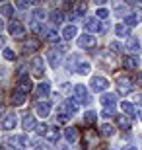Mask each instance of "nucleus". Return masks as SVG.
Returning a JSON list of instances; mask_svg holds the SVG:
<instances>
[{"mask_svg": "<svg viewBox=\"0 0 142 150\" xmlns=\"http://www.w3.org/2000/svg\"><path fill=\"white\" fill-rule=\"evenodd\" d=\"M74 94H76L74 100H76L78 103H84V105H90V103H92V98L88 96V88H86V86L78 84L76 88H74Z\"/></svg>", "mask_w": 142, "mask_h": 150, "instance_id": "1", "label": "nucleus"}, {"mask_svg": "<svg viewBox=\"0 0 142 150\" xmlns=\"http://www.w3.org/2000/svg\"><path fill=\"white\" fill-rule=\"evenodd\" d=\"M59 113H66L68 117L74 115V113H78V101L76 100H64L62 103H60V107H59Z\"/></svg>", "mask_w": 142, "mask_h": 150, "instance_id": "2", "label": "nucleus"}, {"mask_svg": "<svg viewBox=\"0 0 142 150\" xmlns=\"http://www.w3.org/2000/svg\"><path fill=\"white\" fill-rule=\"evenodd\" d=\"M8 31H10L12 37H23V33H25V25H23L20 20H12V22L8 23Z\"/></svg>", "mask_w": 142, "mask_h": 150, "instance_id": "3", "label": "nucleus"}, {"mask_svg": "<svg viewBox=\"0 0 142 150\" xmlns=\"http://www.w3.org/2000/svg\"><path fill=\"white\" fill-rule=\"evenodd\" d=\"M16 90L28 96L29 92L33 90V84H31V80H29V76H20V80L16 82Z\"/></svg>", "mask_w": 142, "mask_h": 150, "instance_id": "4", "label": "nucleus"}, {"mask_svg": "<svg viewBox=\"0 0 142 150\" xmlns=\"http://www.w3.org/2000/svg\"><path fill=\"white\" fill-rule=\"evenodd\" d=\"M31 74L35 78H43L45 76V62H43V59H33L31 61Z\"/></svg>", "mask_w": 142, "mask_h": 150, "instance_id": "5", "label": "nucleus"}, {"mask_svg": "<svg viewBox=\"0 0 142 150\" xmlns=\"http://www.w3.org/2000/svg\"><path fill=\"white\" fill-rule=\"evenodd\" d=\"M117 90H119L121 94H131L132 90V82L129 76H119L117 78Z\"/></svg>", "mask_w": 142, "mask_h": 150, "instance_id": "6", "label": "nucleus"}, {"mask_svg": "<svg viewBox=\"0 0 142 150\" xmlns=\"http://www.w3.org/2000/svg\"><path fill=\"white\" fill-rule=\"evenodd\" d=\"M78 47L80 49H92V47H95V37H93L92 33H84L78 37Z\"/></svg>", "mask_w": 142, "mask_h": 150, "instance_id": "7", "label": "nucleus"}, {"mask_svg": "<svg viewBox=\"0 0 142 150\" xmlns=\"http://www.w3.org/2000/svg\"><path fill=\"white\" fill-rule=\"evenodd\" d=\"M107 86H109L107 78H103V76H93L92 78V90L93 92H103V90H107Z\"/></svg>", "mask_w": 142, "mask_h": 150, "instance_id": "8", "label": "nucleus"}, {"mask_svg": "<svg viewBox=\"0 0 142 150\" xmlns=\"http://www.w3.org/2000/svg\"><path fill=\"white\" fill-rule=\"evenodd\" d=\"M51 94V86H49V82H41L35 88V98H39V100H45L47 96Z\"/></svg>", "mask_w": 142, "mask_h": 150, "instance_id": "9", "label": "nucleus"}, {"mask_svg": "<svg viewBox=\"0 0 142 150\" xmlns=\"http://www.w3.org/2000/svg\"><path fill=\"white\" fill-rule=\"evenodd\" d=\"M35 113H37L39 117H49V113H51V103L49 101H39L37 105H35Z\"/></svg>", "mask_w": 142, "mask_h": 150, "instance_id": "10", "label": "nucleus"}, {"mask_svg": "<svg viewBox=\"0 0 142 150\" xmlns=\"http://www.w3.org/2000/svg\"><path fill=\"white\" fill-rule=\"evenodd\" d=\"M84 25H86L88 31H103V25L99 23L97 18H88L86 22H84Z\"/></svg>", "mask_w": 142, "mask_h": 150, "instance_id": "11", "label": "nucleus"}, {"mask_svg": "<svg viewBox=\"0 0 142 150\" xmlns=\"http://www.w3.org/2000/svg\"><path fill=\"white\" fill-rule=\"evenodd\" d=\"M121 109H123V113H125V115L131 117V119H134V117L138 115L136 105H134V103H131V101H123V103H121Z\"/></svg>", "mask_w": 142, "mask_h": 150, "instance_id": "12", "label": "nucleus"}, {"mask_svg": "<svg viewBox=\"0 0 142 150\" xmlns=\"http://www.w3.org/2000/svg\"><path fill=\"white\" fill-rule=\"evenodd\" d=\"M16 123H18L16 113H8V115H4V119H2V129L10 131V129H14V127H16Z\"/></svg>", "mask_w": 142, "mask_h": 150, "instance_id": "13", "label": "nucleus"}, {"mask_svg": "<svg viewBox=\"0 0 142 150\" xmlns=\"http://www.w3.org/2000/svg\"><path fill=\"white\" fill-rule=\"evenodd\" d=\"M22 127L25 129V131H35V129H37V121H35V117H33V115H25L22 119Z\"/></svg>", "mask_w": 142, "mask_h": 150, "instance_id": "14", "label": "nucleus"}, {"mask_svg": "<svg viewBox=\"0 0 142 150\" xmlns=\"http://www.w3.org/2000/svg\"><path fill=\"white\" fill-rule=\"evenodd\" d=\"M43 35H45V39L47 41H51V43H57L59 41V31H57L55 28H43Z\"/></svg>", "mask_w": 142, "mask_h": 150, "instance_id": "15", "label": "nucleus"}, {"mask_svg": "<svg viewBox=\"0 0 142 150\" xmlns=\"http://www.w3.org/2000/svg\"><path fill=\"white\" fill-rule=\"evenodd\" d=\"M45 139L51 140V142H57V140L60 139V129H59V127H55V125H51L49 131H47V134H45Z\"/></svg>", "mask_w": 142, "mask_h": 150, "instance_id": "16", "label": "nucleus"}, {"mask_svg": "<svg viewBox=\"0 0 142 150\" xmlns=\"http://www.w3.org/2000/svg\"><path fill=\"white\" fill-rule=\"evenodd\" d=\"M123 67L126 70H136L138 68V57H125L123 59Z\"/></svg>", "mask_w": 142, "mask_h": 150, "instance_id": "17", "label": "nucleus"}, {"mask_svg": "<svg viewBox=\"0 0 142 150\" xmlns=\"http://www.w3.org/2000/svg\"><path fill=\"white\" fill-rule=\"evenodd\" d=\"M125 47H126V51H131V53H138V51H140V41H138L136 37H129Z\"/></svg>", "mask_w": 142, "mask_h": 150, "instance_id": "18", "label": "nucleus"}, {"mask_svg": "<svg viewBox=\"0 0 142 150\" xmlns=\"http://www.w3.org/2000/svg\"><path fill=\"white\" fill-rule=\"evenodd\" d=\"M49 20H51V23H53V25H60V23L64 22V12H60V10L51 12Z\"/></svg>", "mask_w": 142, "mask_h": 150, "instance_id": "19", "label": "nucleus"}, {"mask_svg": "<svg viewBox=\"0 0 142 150\" xmlns=\"http://www.w3.org/2000/svg\"><path fill=\"white\" fill-rule=\"evenodd\" d=\"M47 61L51 62V67H53V68H57V67H59V62L62 61V59H60L59 51H49V53H47Z\"/></svg>", "mask_w": 142, "mask_h": 150, "instance_id": "20", "label": "nucleus"}, {"mask_svg": "<svg viewBox=\"0 0 142 150\" xmlns=\"http://www.w3.org/2000/svg\"><path fill=\"white\" fill-rule=\"evenodd\" d=\"M39 45H41V41H39L37 37H31V39H28V41L23 43V51H25V53H28V51H37Z\"/></svg>", "mask_w": 142, "mask_h": 150, "instance_id": "21", "label": "nucleus"}, {"mask_svg": "<svg viewBox=\"0 0 142 150\" xmlns=\"http://www.w3.org/2000/svg\"><path fill=\"white\" fill-rule=\"evenodd\" d=\"M115 101H117V96L115 94H103L101 96V103L105 107H115Z\"/></svg>", "mask_w": 142, "mask_h": 150, "instance_id": "22", "label": "nucleus"}, {"mask_svg": "<svg viewBox=\"0 0 142 150\" xmlns=\"http://www.w3.org/2000/svg\"><path fill=\"white\" fill-rule=\"evenodd\" d=\"M64 139L68 140V142H76V140H78V129L68 127V129L64 131Z\"/></svg>", "mask_w": 142, "mask_h": 150, "instance_id": "23", "label": "nucleus"}, {"mask_svg": "<svg viewBox=\"0 0 142 150\" xmlns=\"http://www.w3.org/2000/svg\"><path fill=\"white\" fill-rule=\"evenodd\" d=\"M92 72V62H80L76 67V74H82V76H86V74Z\"/></svg>", "mask_w": 142, "mask_h": 150, "instance_id": "24", "label": "nucleus"}, {"mask_svg": "<svg viewBox=\"0 0 142 150\" xmlns=\"http://www.w3.org/2000/svg\"><path fill=\"white\" fill-rule=\"evenodd\" d=\"M76 31H78L76 25H72V23H70V25H66V28L62 29V37H64V39H74V37H76Z\"/></svg>", "mask_w": 142, "mask_h": 150, "instance_id": "25", "label": "nucleus"}, {"mask_svg": "<svg viewBox=\"0 0 142 150\" xmlns=\"http://www.w3.org/2000/svg\"><path fill=\"white\" fill-rule=\"evenodd\" d=\"M138 22H140V20H138L134 14H126V16L123 18V23H125L126 28H132V25H136Z\"/></svg>", "mask_w": 142, "mask_h": 150, "instance_id": "26", "label": "nucleus"}, {"mask_svg": "<svg viewBox=\"0 0 142 150\" xmlns=\"http://www.w3.org/2000/svg\"><path fill=\"white\" fill-rule=\"evenodd\" d=\"M115 33H117V37H129V28L125 23H117L115 25Z\"/></svg>", "mask_w": 142, "mask_h": 150, "instance_id": "27", "label": "nucleus"}, {"mask_svg": "<svg viewBox=\"0 0 142 150\" xmlns=\"http://www.w3.org/2000/svg\"><path fill=\"white\" fill-rule=\"evenodd\" d=\"M23 101H25V94H22V92H14V94H12V103H14V105H22Z\"/></svg>", "mask_w": 142, "mask_h": 150, "instance_id": "28", "label": "nucleus"}, {"mask_svg": "<svg viewBox=\"0 0 142 150\" xmlns=\"http://www.w3.org/2000/svg\"><path fill=\"white\" fill-rule=\"evenodd\" d=\"M117 125H119L121 129H125V131L131 129V121H129V117H126V115H119V117H117Z\"/></svg>", "mask_w": 142, "mask_h": 150, "instance_id": "29", "label": "nucleus"}, {"mask_svg": "<svg viewBox=\"0 0 142 150\" xmlns=\"http://www.w3.org/2000/svg\"><path fill=\"white\" fill-rule=\"evenodd\" d=\"M86 10H88V4H86V2H80V4L74 6V12H72V14H74L76 18H80V16L86 14Z\"/></svg>", "mask_w": 142, "mask_h": 150, "instance_id": "30", "label": "nucleus"}, {"mask_svg": "<svg viewBox=\"0 0 142 150\" xmlns=\"http://www.w3.org/2000/svg\"><path fill=\"white\" fill-rule=\"evenodd\" d=\"M0 12H2L6 18H12V14H14V6L12 4H2L0 6Z\"/></svg>", "mask_w": 142, "mask_h": 150, "instance_id": "31", "label": "nucleus"}, {"mask_svg": "<svg viewBox=\"0 0 142 150\" xmlns=\"http://www.w3.org/2000/svg\"><path fill=\"white\" fill-rule=\"evenodd\" d=\"M101 133H103V134H107V137H111V134L115 133L113 125H109V123H105V125H101Z\"/></svg>", "mask_w": 142, "mask_h": 150, "instance_id": "32", "label": "nucleus"}, {"mask_svg": "<svg viewBox=\"0 0 142 150\" xmlns=\"http://www.w3.org/2000/svg\"><path fill=\"white\" fill-rule=\"evenodd\" d=\"M95 16H97V20H107V18H109V10H107V8H99Z\"/></svg>", "mask_w": 142, "mask_h": 150, "instance_id": "33", "label": "nucleus"}, {"mask_svg": "<svg viewBox=\"0 0 142 150\" xmlns=\"http://www.w3.org/2000/svg\"><path fill=\"white\" fill-rule=\"evenodd\" d=\"M95 119H97L95 111H93V109H88V111H86V121H88V123H93Z\"/></svg>", "mask_w": 142, "mask_h": 150, "instance_id": "34", "label": "nucleus"}, {"mask_svg": "<svg viewBox=\"0 0 142 150\" xmlns=\"http://www.w3.org/2000/svg\"><path fill=\"white\" fill-rule=\"evenodd\" d=\"M2 55H4L6 61H14V59H16V53H14L12 49H4V53H2Z\"/></svg>", "mask_w": 142, "mask_h": 150, "instance_id": "35", "label": "nucleus"}, {"mask_svg": "<svg viewBox=\"0 0 142 150\" xmlns=\"http://www.w3.org/2000/svg\"><path fill=\"white\" fill-rule=\"evenodd\" d=\"M47 131H49V127H47V125H37V129H35V133H37L39 137L47 134Z\"/></svg>", "mask_w": 142, "mask_h": 150, "instance_id": "36", "label": "nucleus"}, {"mask_svg": "<svg viewBox=\"0 0 142 150\" xmlns=\"http://www.w3.org/2000/svg\"><path fill=\"white\" fill-rule=\"evenodd\" d=\"M31 16H33V20H37V22H39V20H45V12L43 10H33Z\"/></svg>", "mask_w": 142, "mask_h": 150, "instance_id": "37", "label": "nucleus"}, {"mask_svg": "<svg viewBox=\"0 0 142 150\" xmlns=\"http://www.w3.org/2000/svg\"><path fill=\"white\" fill-rule=\"evenodd\" d=\"M113 109H115V107H105L103 111H101V117H103V119H109V117H111V115L115 113Z\"/></svg>", "mask_w": 142, "mask_h": 150, "instance_id": "38", "label": "nucleus"}, {"mask_svg": "<svg viewBox=\"0 0 142 150\" xmlns=\"http://www.w3.org/2000/svg\"><path fill=\"white\" fill-rule=\"evenodd\" d=\"M31 2H16V8H20V10H28V8H31Z\"/></svg>", "mask_w": 142, "mask_h": 150, "instance_id": "39", "label": "nucleus"}, {"mask_svg": "<svg viewBox=\"0 0 142 150\" xmlns=\"http://www.w3.org/2000/svg\"><path fill=\"white\" fill-rule=\"evenodd\" d=\"M68 119H70V117L66 115V113H59V115H57V123H66Z\"/></svg>", "mask_w": 142, "mask_h": 150, "instance_id": "40", "label": "nucleus"}, {"mask_svg": "<svg viewBox=\"0 0 142 150\" xmlns=\"http://www.w3.org/2000/svg\"><path fill=\"white\" fill-rule=\"evenodd\" d=\"M115 10L119 12V14H125V12H126V4H117V6H115Z\"/></svg>", "mask_w": 142, "mask_h": 150, "instance_id": "41", "label": "nucleus"}, {"mask_svg": "<svg viewBox=\"0 0 142 150\" xmlns=\"http://www.w3.org/2000/svg\"><path fill=\"white\" fill-rule=\"evenodd\" d=\"M111 51H113V53H121V45L119 43H111Z\"/></svg>", "mask_w": 142, "mask_h": 150, "instance_id": "42", "label": "nucleus"}, {"mask_svg": "<svg viewBox=\"0 0 142 150\" xmlns=\"http://www.w3.org/2000/svg\"><path fill=\"white\" fill-rule=\"evenodd\" d=\"M136 84H138V88H142V74L136 76Z\"/></svg>", "mask_w": 142, "mask_h": 150, "instance_id": "43", "label": "nucleus"}, {"mask_svg": "<svg viewBox=\"0 0 142 150\" xmlns=\"http://www.w3.org/2000/svg\"><path fill=\"white\" fill-rule=\"evenodd\" d=\"M121 150H138V148H136V146H132V144H129V146H123Z\"/></svg>", "mask_w": 142, "mask_h": 150, "instance_id": "44", "label": "nucleus"}, {"mask_svg": "<svg viewBox=\"0 0 142 150\" xmlns=\"http://www.w3.org/2000/svg\"><path fill=\"white\" fill-rule=\"evenodd\" d=\"M134 16H136L138 20H140V22H142V10H136V12H134Z\"/></svg>", "mask_w": 142, "mask_h": 150, "instance_id": "45", "label": "nucleus"}, {"mask_svg": "<svg viewBox=\"0 0 142 150\" xmlns=\"http://www.w3.org/2000/svg\"><path fill=\"white\" fill-rule=\"evenodd\" d=\"M136 101H138V103L142 105V94H136Z\"/></svg>", "mask_w": 142, "mask_h": 150, "instance_id": "46", "label": "nucleus"}, {"mask_svg": "<svg viewBox=\"0 0 142 150\" xmlns=\"http://www.w3.org/2000/svg\"><path fill=\"white\" fill-rule=\"evenodd\" d=\"M0 47H4V37L0 35Z\"/></svg>", "mask_w": 142, "mask_h": 150, "instance_id": "47", "label": "nucleus"}, {"mask_svg": "<svg viewBox=\"0 0 142 150\" xmlns=\"http://www.w3.org/2000/svg\"><path fill=\"white\" fill-rule=\"evenodd\" d=\"M2 115H4V107L0 105V117H2Z\"/></svg>", "mask_w": 142, "mask_h": 150, "instance_id": "48", "label": "nucleus"}, {"mask_svg": "<svg viewBox=\"0 0 142 150\" xmlns=\"http://www.w3.org/2000/svg\"><path fill=\"white\" fill-rule=\"evenodd\" d=\"M2 28H4V23H2V20H0V29H2Z\"/></svg>", "mask_w": 142, "mask_h": 150, "instance_id": "49", "label": "nucleus"}, {"mask_svg": "<svg viewBox=\"0 0 142 150\" xmlns=\"http://www.w3.org/2000/svg\"><path fill=\"white\" fill-rule=\"evenodd\" d=\"M0 150H6V148H4V146H0Z\"/></svg>", "mask_w": 142, "mask_h": 150, "instance_id": "50", "label": "nucleus"}, {"mask_svg": "<svg viewBox=\"0 0 142 150\" xmlns=\"http://www.w3.org/2000/svg\"><path fill=\"white\" fill-rule=\"evenodd\" d=\"M101 150H111V148H101Z\"/></svg>", "mask_w": 142, "mask_h": 150, "instance_id": "51", "label": "nucleus"}, {"mask_svg": "<svg viewBox=\"0 0 142 150\" xmlns=\"http://www.w3.org/2000/svg\"><path fill=\"white\" fill-rule=\"evenodd\" d=\"M140 121H142V113H140Z\"/></svg>", "mask_w": 142, "mask_h": 150, "instance_id": "52", "label": "nucleus"}]
</instances>
